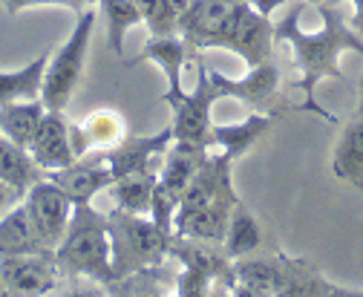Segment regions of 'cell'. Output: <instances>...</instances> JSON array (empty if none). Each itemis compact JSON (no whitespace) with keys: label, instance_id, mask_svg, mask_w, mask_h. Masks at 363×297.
I'll return each mask as SVG.
<instances>
[{"label":"cell","instance_id":"1","mask_svg":"<svg viewBox=\"0 0 363 297\" xmlns=\"http://www.w3.org/2000/svg\"><path fill=\"white\" fill-rule=\"evenodd\" d=\"M303 0L280 21L274 23V38L277 44H289L291 47V55H294V64H297V87L303 90L306 101H303V110L308 113H317L329 121H337L332 113H326L320 104L314 101V93H317V84L323 78H340L343 81V69H340V55L343 52H357L363 55V38L340 18L337 12V4H320V18H323V26L320 29H303L300 23V15H303Z\"/></svg>","mask_w":363,"mask_h":297},{"label":"cell","instance_id":"2","mask_svg":"<svg viewBox=\"0 0 363 297\" xmlns=\"http://www.w3.org/2000/svg\"><path fill=\"white\" fill-rule=\"evenodd\" d=\"M107 220L110 234V254H113V277L116 283L142 274L150 269H159L170 254V240L164 228H159L150 214H130V211L113 208Z\"/></svg>","mask_w":363,"mask_h":297},{"label":"cell","instance_id":"3","mask_svg":"<svg viewBox=\"0 0 363 297\" xmlns=\"http://www.w3.org/2000/svg\"><path fill=\"white\" fill-rule=\"evenodd\" d=\"M55 263L67 274H81L101 286H113V254L107 220L93 202H75L69 228L55 248Z\"/></svg>","mask_w":363,"mask_h":297},{"label":"cell","instance_id":"4","mask_svg":"<svg viewBox=\"0 0 363 297\" xmlns=\"http://www.w3.org/2000/svg\"><path fill=\"white\" fill-rule=\"evenodd\" d=\"M96 29V12L93 6H86L75 15V26L69 38H64V44L50 52L47 72H43V87L40 99L47 104V110L64 113L72 101V93L78 90L84 67H86V52H89V38Z\"/></svg>","mask_w":363,"mask_h":297},{"label":"cell","instance_id":"5","mask_svg":"<svg viewBox=\"0 0 363 297\" xmlns=\"http://www.w3.org/2000/svg\"><path fill=\"white\" fill-rule=\"evenodd\" d=\"M274 44H277L274 23L268 21V15H262L248 0H240L228 23L211 40L208 50H228L240 55L248 67H257L274 58Z\"/></svg>","mask_w":363,"mask_h":297},{"label":"cell","instance_id":"6","mask_svg":"<svg viewBox=\"0 0 363 297\" xmlns=\"http://www.w3.org/2000/svg\"><path fill=\"white\" fill-rule=\"evenodd\" d=\"M219 101V93L211 81V72L205 67V61H196V84L194 90H182L173 99H164L162 104H167L173 110V139L182 142H202L211 133V110Z\"/></svg>","mask_w":363,"mask_h":297},{"label":"cell","instance_id":"7","mask_svg":"<svg viewBox=\"0 0 363 297\" xmlns=\"http://www.w3.org/2000/svg\"><path fill=\"white\" fill-rule=\"evenodd\" d=\"M170 254L182 263L179 280H176V294H208L213 280L228 277L231 260L225 257V251L216 254L213 242H199L188 237H176L170 240Z\"/></svg>","mask_w":363,"mask_h":297},{"label":"cell","instance_id":"8","mask_svg":"<svg viewBox=\"0 0 363 297\" xmlns=\"http://www.w3.org/2000/svg\"><path fill=\"white\" fill-rule=\"evenodd\" d=\"M23 205L29 211V217H32L43 245L55 251L61 245L67 228H69V220H72V211H75L72 196L58 182L43 176L23 194Z\"/></svg>","mask_w":363,"mask_h":297},{"label":"cell","instance_id":"9","mask_svg":"<svg viewBox=\"0 0 363 297\" xmlns=\"http://www.w3.org/2000/svg\"><path fill=\"white\" fill-rule=\"evenodd\" d=\"M6 294H50L58 286V263L55 251H29L0 257Z\"/></svg>","mask_w":363,"mask_h":297},{"label":"cell","instance_id":"10","mask_svg":"<svg viewBox=\"0 0 363 297\" xmlns=\"http://www.w3.org/2000/svg\"><path fill=\"white\" fill-rule=\"evenodd\" d=\"M211 72V81L219 93V99H234V101H242L248 107H254V113H271V101L277 96V87H280V69L274 64V58L265 61V64H257V67H248V75L242 78H228L216 69H208Z\"/></svg>","mask_w":363,"mask_h":297},{"label":"cell","instance_id":"11","mask_svg":"<svg viewBox=\"0 0 363 297\" xmlns=\"http://www.w3.org/2000/svg\"><path fill=\"white\" fill-rule=\"evenodd\" d=\"M29 153L32 159L40 164L43 174H52V171H61V167L72 164L78 156L72 150V139H69V124L64 118V113L58 110H47L43 116L38 133L29 145Z\"/></svg>","mask_w":363,"mask_h":297},{"label":"cell","instance_id":"12","mask_svg":"<svg viewBox=\"0 0 363 297\" xmlns=\"http://www.w3.org/2000/svg\"><path fill=\"white\" fill-rule=\"evenodd\" d=\"M69 139H72V150L78 159L96 153V150H110L127 139L124 116L110 107L96 110L86 118H81L78 124H69Z\"/></svg>","mask_w":363,"mask_h":297},{"label":"cell","instance_id":"13","mask_svg":"<svg viewBox=\"0 0 363 297\" xmlns=\"http://www.w3.org/2000/svg\"><path fill=\"white\" fill-rule=\"evenodd\" d=\"M170 142H173V130L167 127V130H159L153 136H127L121 145H116L110 150H96V156L118 179V176L133 174V171H150L156 153H164Z\"/></svg>","mask_w":363,"mask_h":297},{"label":"cell","instance_id":"14","mask_svg":"<svg viewBox=\"0 0 363 297\" xmlns=\"http://www.w3.org/2000/svg\"><path fill=\"white\" fill-rule=\"evenodd\" d=\"M240 0H194L191 9L179 18V35L188 40L191 50L199 55L211 47V40L228 23Z\"/></svg>","mask_w":363,"mask_h":297},{"label":"cell","instance_id":"15","mask_svg":"<svg viewBox=\"0 0 363 297\" xmlns=\"http://www.w3.org/2000/svg\"><path fill=\"white\" fill-rule=\"evenodd\" d=\"M52 182H58L69 196L72 202H93L99 194H104L116 176L110 167L96 156V153H89V156H81L75 159L72 164L61 167V171H52L47 174Z\"/></svg>","mask_w":363,"mask_h":297},{"label":"cell","instance_id":"16","mask_svg":"<svg viewBox=\"0 0 363 297\" xmlns=\"http://www.w3.org/2000/svg\"><path fill=\"white\" fill-rule=\"evenodd\" d=\"M360 99H357V110L354 116L346 121L343 133L335 145V156H332V171L340 182L352 185L354 191L363 194V81L357 84Z\"/></svg>","mask_w":363,"mask_h":297},{"label":"cell","instance_id":"17","mask_svg":"<svg viewBox=\"0 0 363 297\" xmlns=\"http://www.w3.org/2000/svg\"><path fill=\"white\" fill-rule=\"evenodd\" d=\"M188 58H196V52L191 50V44L182 35H164V38H153L150 35V40L145 44L142 55L135 61H153L164 72L167 90L159 99V101H164V99H173V96H179L182 90H185V87H182V69H185Z\"/></svg>","mask_w":363,"mask_h":297},{"label":"cell","instance_id":"18","mask_svg":"<svg viewBox=\"0 0 363 297\" xmlns=\"http://www.w3.org/2000/svg\"><path fill=\"white\" fill-rule=\"evenodd\" d=\"M271 121H274V113H251L245 121H237V124H211L205 145L237 162L268 130Z\"/></svg>","mask_w":363,"mask_h":297},{"label":"cell","instance_id":"19","mask_svg":"<svg viewBox=\"0 0 363 297\" xmlns=\"http://www.w3.org/2000/svg\"><path fill=\"white\" fill-rule=\"evenodd\" d=\"M240 199H216L205 208H196L191 214L179 217L173 234L176 237H188V240H199V242H213L222 245L225 231H228V220H231V208Z\"/></svg>","mask_w":363,"mask_h":297},{"label":"cell","instance_id":"20","mask_svg":"<svg viewBox=\"0 0 363 297\" xmlns=\"http://www.w3.org/2000/svg\"><path fill=\"white\" fill-rule=\"evenodd\" d=\"M280 260L268 263V260H231L228 269V286L234 294H251V297H265V294H280Z\"/></svg>","mask_w":363,"mask_h":297},{"label":"cell","instance_id":"21","mask_svg":"<svg viewBox=\"0 0 363 297\" xmlns=\"http://www.w3.org/2000/svg\"><path fill=\"white\" fill-rule=\"evenodd\" d=\"M205 156H208V145L173 139L167 145V150H164V164L159 171V179L164 185H170L173 191L185 194V188L196 176V171H199V164L205 162Z\"/></svg>","mask_w":363,"mask_h":297},{"label":"cell","instance_id":"22","mask_svg":"<svg viewBox=\"0 0 363 297\" xmlns=\"http://www.w3.org/2000/svg\"><path fill=\"white\" fill-rule=\"evenodd\" d=\"M29 251H52V248L43 245L26 205L18 202L6 211V214H0V257H9V254H29Z\"/></svg>","mask_w":363,"mask_h":297},{"label":"cell","instance_id":"23","mask_svg":"<svg viewBox=\"0 0 363 297\" xmlns=\"http://www.w3.org/2000/svg\"><path fill=\"white\" fill-rule=\"evenodd\" d=\"M277 260H280V274H283L280 294H297V297H306V294H320V297H326V294H357L352 288H340V286L329 283L306 260H291L283 251L277 254Z\"/></svg>","mask_w":363,"mask_h":297},{"label":"cell","instance_id":"24","mask_svg":"<svg viewBox=\"0 0 363 297\" xmlns=\"http://www.w3.org/2000/svg\"><path fill=\"white\" fill-rule=\"evenodd\" d=\"M43 116H47V104H43V99L0 104V136L12 139L21 147H29Z\"/></svg>","mask_w":363,"mask_h":297},{"label":"cell","instance_id":"25","mask_svg":"<svg viewBox=\"0 0 363 297\" xmlns=\"http://www.w3.org/2000/svg\"><path fill=\"white\" fill-rule=\"evenodd\" d=\"M47 61H50V52H40L38 58H32L21 69H0V104L40 99Z\"/></svg>","mask_w":363,"mask_h":297},{"label":"cell","instance_id":"26","mask_svg":"<svg viewBox=\"0 0 363 297\" xmlns=\"http://www.w3.org/2000/svg\"><path fill=\"white\" fill-rule=\"evenodd\" d=\"M43 176L47 174H43L40 164L32 159L29 147H21L12 139L0 136V179L12 188H18L21 194H26Z\"/></svg>","mask_w":363,"mask_h":297},{"label":"cell","instance_id":"27","mask_svg":"<svg viewBox=\"0 0 363 297\" xmlns=\"http://www.w3.org/2000/svg\"><path fill=\"white\" fill-rule=\"evenodd\" d=\"M262 242V231H259V223L254 220V214L237 202L231 208V220H228V231H225V240H222V251L228 260H240V257H248L254 254Z\"/></svg>","mask_w":363,"mask_h":297},{"label":"cell","instance_id":"28","mask_svg":"<svg viewBox=\"0 0 363 297\" xmlns=\"http://www.w3.org/2000/svg\"><path fill=\"white\" fill-rule=\"evenodd\" d=\"M153 171H133L118 176L107 191L116 199L118 211H130V214H150V199H153V188H156Z\"/></svg>","mask_w":363,"mask_h":297},{"label":"cell","instance_id":"29","mask_svg":"<svg viewBox=\"0 0 363 297\" xmlns=\"http://www.w3.org/2000/svg\"><path fill=\"white\" fill-rule=\"evenodd\" d=\"M107 21V47L113 50L116 58H124V38L133 26L142 23V12L135 6V0H96Z\"/></svg>","mask_w":363,"mask_h":297},{"label":"cell","instance_id":"30","mask_svg":"<svg viewBox=\"0 0 363 297\" xmlns=\"http://www.w3.org/2000/svg\"><path fill=\"white\" fill-rule=\"evenodd\" d=\"M135 6H139L142 23L150 29L153 38L179 35V12L167 4V0H135Z\"/></svg>","mask_w":363,"mask_h":297},{"label":"cell","instance_id":"31","mask_svg":"<svg viewBox=\"0 0 363 297\" xmlns=\"http://www.w3.org/2000/svg\"><path fill=\"white\" fill-rule=\"evenodd\" d=\"M179 202H182V194L173 191L170 185H164L162 179H156L153 199H150V220H153L159 228H164L167 234H173V228H176Z\"/></svg>","mask_w":363,"mask_h":297},{"label":"cell","instance_id":"32","mask_svg":"<svg viewBox=\"0 0 363 297\" xmlns=\"http://www.w3.org/2000/svg\"><path fill=\"white\" fill-rule=\"evenodd\" d=\"M0 6H4L9 15H18V12L35 9V6H64V9H72L78 15L86 6H96V0H0Z\"/></svg>","mask_w":363,"mask_h":297},{"label":"cell","instance_id":"33","mask_svg":"<svg viewBox=\"0 0 363 297\" xmlns=\"http://www.w3.org/2000/svg\"><path fill=\"white\" fill-rule=\"evenodd\" d=\"M21 199H23V194L18 188H12V185H6L4 179H0V214H6V211L12 205H18Z\"/></svg>","mask_w":363,"mask_h":297},{"label":"cell","instance_id":"34","mask_svg":"<svg viewBox=\"0 0 363 297\" xmlns=\"http://www.w3.org/2000/svg\"><path fill=\"white\" fill-rule=\"evenodd\" d=\"M349 4H352V21H349V26L357 35H363V0H349Z\"/></svg>","mask_w":363,"mask_h":297},{"label":"cell","instance_id":"35","mask_svg":"<svg viewBox=\"0 0 363 297\" xmlns=\"http://www.w3.org/2000/svg\"><path fill=\"white\" fill-rule=\"evenodd\" d=\"M251 4H254L262 15H271V12H277V9L286 4V0H251Z\"/></svg>","mask_w":363,"mask_h":297},{"label":"cell","instance_id":"36","mask_svg":"<svg viewBox=\"0 0 363 297\" xmlns=\"http://www.w3.org/2000/svg\"><path fill=\"white\" fill-rule=\"evenodd\" d=\"M167 4H170V6L179 12V18H182V15H185V12L191 9V4H194V0H167Z\"/></svg>","mask_w":363,"mask_h":297},{"label":"cell","instance_id":"37","mask_svg":"<svg viewBox=\"0 0 363 297\" xmlns=\"http://www.w3.org/2000/svg\"><path fill=\"white\" fill-rule=\"evenodd\" d=\"M303 4H314V6H320V4H340V0H303Z\"/></svg>","mask_w":363,"mask_h":297},{"label":"cell","instance_id":"38","mask_svg":"<svg viewBox=\"0 0 363 297\" xmlns=\"http://www.w3.org/2000/svg\"><path fill=\"white\" fill-rule=\"evenodd\" d=\"M0 294H6V286H4V271H0Z\"/></svg>","mask_w":363,"mask_h":297},{"label":"cell","instance_id":"39","mask_svg":"<svg viewBox=\"0 0 363 297\" xmlns=\"http://www.w3.org/2000/svg\"><path fill=\"white\" fill-rule=\"evenodd\" d=\"M360 81H363V75H360Z\"/></svg>","mask_w":363,"mask_h":297}]
</instances>
